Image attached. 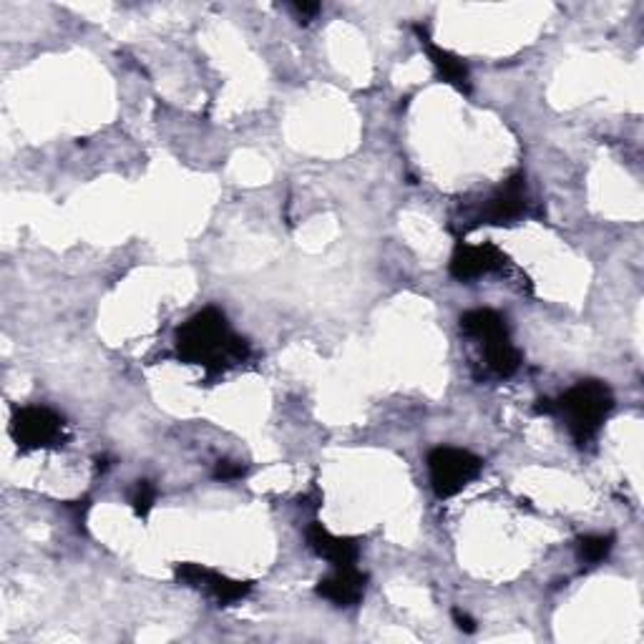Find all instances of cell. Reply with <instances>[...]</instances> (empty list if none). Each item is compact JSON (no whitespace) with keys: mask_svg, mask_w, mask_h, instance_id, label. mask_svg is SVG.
I'll return each mask as SVG.
<instances>
[{"mask_svg":"<svg viewBox=\"0 0 644 644\" xmlns=\"http://www.w3.org/2000/svg\"><path fill=\"white\" fill-rule=\"evenodd\" d=\"M176 352L184 362L207 368V372H222L245 362L249 345L232 333L227 317L217 307H204L176 330Z\"/></svg>","mask_w":644,"mask_h":644,"instance_id":"6da1fadb","label":"cell"},{"mask_svg":"<svg viewBox=\"0 0 644 644\" xmlns=\"http://www.w3.org/2000/svg\"><path fill=\"white\" fill-rule=\"evenodd\" d=\"M612 410V388L602 380H582L574 388H569L562 398H541L536 403V413L564 418L569 433L579 446L590 443L600 433Z\"/></svg>","mask_w":644,"mask_h":644,"instance_id":"7a4b0ae2","label":"cell"},{"mask_svg":"<svg viewBox=\"0 0 644 644\" xmlns=\"http://www.w3.org/2000/svg\"><path fill=\"white\" fill-rule=\"evenodd\" d=\"M428 471L436 499H451L461 493L483 471V459L466 448L438 446L428 453Z\"/></svg>","mask_w":644,"mask_h":644,"instance_id":"3957f363","label":"cell"},{"mask_svg":"<svg viewBox=\"0 0 644 644\" xmlns=\"http://www.w3.org/2000/svg\"><path fill=\"white\" fill-rule=\"evenodd\" d=\"M63 418L45 406H25L16 410L11 421V436L21 451H39L63 441Z\"/></svg>","mask_w":644,"mask_h":644,"instance_id":"277c9868","label":"cell"},{"mask_svg":"<svg viewBox=\"0 0 644 644\" xmlns=\"http://www.w3.org/2000/svg\"><path fill=\"white\" fill-rule=\"evenodd\" d=\"M176 582L184 586H192V590H200L209 596V600L217 602L219 606H229L245 600L252 592V582H239V579H229L214 569H207L202 564L186 562L176 566Z\"/></svg>","mask_w":644,"mask_h":644,"instance_id":"5b68a950","label":"cell"},{"mask_svg":"<svg viewBox=\"0 0 644 644\" xmlns=\"http://www.w3.org/2000/svg\"><path fill=\"white\" fill-rule=\"evenodd\" d=\"M527 176L517 172L511 174L507 182H503L491 197L483 202L481 212L476 214V222L471 227H479V224H493V227H501V224H511L519 217L527 214Z\"/></svg>","mask_w":644,"mask_h":644,"instance_id":"8992f818","label":"cell"},{"mask_svg":"<svg viewBox=\"0 0 644 644\" xmlns=\"http://www.w3.org/2000/svg\"><path fill=\"white\" fill-rule=\"evenodd\" d=\"M507 255L497 247L483 242V245H466L459 242L453 257H451V277L459 279V283H471V279H479L483 275L499 273V269L507 267Z\"/></svg>","mask_w":644,"mask_h":644,"instance_id":"52a82bcc","label":"cell"},{"mask_svg":"<svg viewBox=\"0 0 644 644\" xmlns=\"http://www.w3.org/2000/svg\"><path fill=\"white\" fill-rule=\"evenodd\" d=\"M368 574H362L358 566H335L328 576H323L317 582L315 592L328 600L335 606H356L366 596Z\"/></svg>","mask_w":644,"mask_h":644,"instance_id":"ba28073f","label":"cell"},{"mask_svg":"<svg viewBox=\"0 0 644 644\" xmlns=\"http://www.w3.org/2000/svg\"><path fill=\"white\" fill-rule=\"evenodd\" d=\"M305 539H307V546H310L317 556L325 559V562H330L333 566H356L360 556V544L356 539L335 536L320 524V521H313V524L307 527Z\"/></svg>","mask_w":644,"mask_h":644,"instance_id":"9c48e42d","label":"cell"},{"mask_svg":"<svg viewBox=\"0 0 644 644\" xmlns=\"http://www.w3.org/2000/svg\"><path fill=\"white\" fill-rule=\"evenodd\" d=\"M416 33L418 39H421L423 51L428 53V59H431L433 69L438 71V76L446 83H451V86L459 89L461 93H471V73L469 67H466V61L459 59L456 53L441 49V45H436L423 25H416Z\"/></svg>","mask_w":644,"mask_h":644,"instance_id":"30bf717a","label":"cell"},{"mask_svg":"<svg viewBox=\"0 0 644 644\" xmlns=\"http://www.w3.org/2000/svg\"><path fill=\"white\" fill-rule=\"evenodd\" d=\"M461 330L469 335V338L479 340L481 345L509 338L507 317L499 315L497 310H487V307H481V310L463 313L461 315Z\"/></svg>","mask_w":644,"mask_h":644,"instance_id":"8fae6325","label":"cell"},{"mask_svg":"<svg viewBox=\"0 0 644 644\" xmlns=\"http://www.w3.org/2000/svg\"><path fill=\"white\" fill-rule=\"evenodd\" d=\"M483 356H487V366L497 372L499 378H511L513 372L521 368V352L513 348L511 338L483 345Z\"/></svg>","mask_w":644,"mask_h":644,"instance_id":"7c38bea8","label":"cell"},{"mask_svg":"<svg viewBox=\"0 0 644 644\" xmlns=\"http://www.w3.org/2000/svg\"><path fill=\"white\" fill-rule=\"evenodd\" d=\"M614 549V534H586L576 539V556L586 566L602 564Z\"/></svg>","mask_w":644,"mask_h":644,"instance_id":"4fadbf2b","label":"cell"},{"mask_svg":"<svg viewBox=\"0 0 644 644\" xmlns=\"http://www.w3.org/2000/svg\"><path fill=\"white\" fill-rule=\"evenodd\" d=\"M129 503H132V509L139 519H146L149 513H152L154 503H156V487L152 481H136V487L129 493Z\"/></svg>","mask_w":644,"mask_h":644,"instance_id":"5bb4252c","label":"cell"},{"mask_svg":"<svg viewBox=\"0 0 644 644\" xmlns=\"http://www.w3.org/2000/svg\"><path fill=\"white\" fill-rule=\"evenodd\" d=\"M245 473H247L245 466L232 463V461H219L217 469H214V479H217V481H235V479H242Z\"/></svg>","mask_w":644,"mask_h":644,"instance_id":"9a60e30c","label":"cell"},{"mask_svg":"<svg viewBox=\"0 0 644 644\" xmlns=\"http://www.w3.org/2000/svg\"><path fill=\"white\" fill-rule=\"evenodd\" d=\"M453 622H456V627H459L466 634H473L476 632V622L471 620V614H466L461 610H453Z\"/></svg>","mask_w":644,"mask_h":644,"instance_id":"2e32d148","label":"cell"},{"mask_svg":"<svg viewBox=\"0 0 644 644\" xmlns=\"http://www.w3.org/2000/svg\"><path fill=\"white\" fill-rule=\"evenodd\" d=\"M293 8H295V13L303 18V21L317 16V11H320V6H317V3H293Z\"/></svg>","mask_w":644,"mask_h":644,"instance_id":"e0dca14e","label":"cell"}]
</instances>
